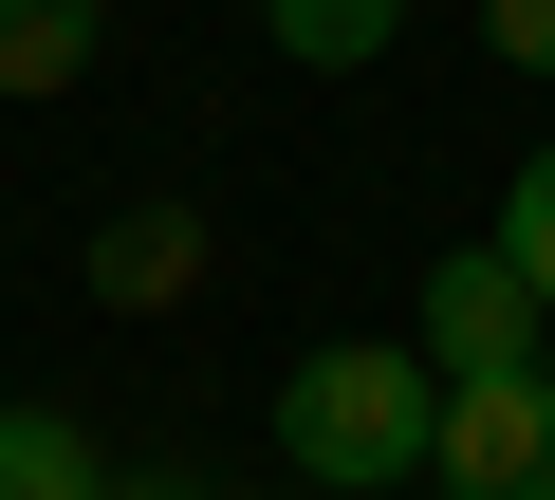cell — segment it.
Masks as SVG:
<instances>
[{
    "label": "cell",
    "instance_id": "obj_5",
    "mask_svg": "<svg viewBox=\"0 0 555 500\" xmlns=\"http://www.w3.org/2000/svg\"><path fill=\"white\" fill-rule=\"evenodd\" d=\"M93 56H112V0H0V93L20 112H56Z\"/></svg>",
    "mask_w": 555,
    "mask_h": 500
},
{
    "label": "cell",
    "instance_id": "obj_6",
    "mask_svg": "<svg viewBox=\"0 0 555 500\" xmlns=\"http://www.w3.org/2000/svg\"><path fill=\"white\" fill-rule=\"evenodd\" d=\"M130 463L75 426V408H0V500H112Z\"/></svg>",
    "mask_w": 555,
    "mask_h": 500
},
{
    "label": "cell",
    "instance_id": "obj_2",
    "mask_svg": "<svg viewBox=\"0 0 555 500\" xmlns=\"http://www.w3.org/2000/svg\"><path fill=\"white\" fill-rule=\"evenodd\" d=\"M408 352H426L444 389H463V371H537V352H555V297L500 260V241H463V260L408 279Z\"/></svg>",
    "mask_w": 555,
    "mask_h": 500
},
{
    "label": "cell",
    "instance_id": "obj_11",
    "mask_svg": "<svg viewBox=\"0 0 555 500\" xmlns=\"http://www.w3.org/2000/svg\"><path fill=\"white\" fill-rule=\"evenodd\" d=\"M537 371H555V352H537Z\"/></svg>",
    "mask_w": 555,
    "mask_h": 500
},
{
    "label": "cell",
    "instance_id": "obj_1",
    "mask_svg": "<svg viewBox=\"0 0 555 500\" xmlns=\"http://www.w3.org/2000/svg\"><path fill=\"white\" fill-rule=\"evenodd\" d=\"M426 426H444V371L408 334H334L278 371V463L315 500H371V482H426Z\"/></svg>",
    "mask_w": 555,
    "mask_h": 500
},
{
    "label": "cell",
    "instance_id": "obj_7",
    "mask_svg": "<svg viewBox=\"0 0 555 500\" xmlns=\"http://www.w3.org/2000/svg\"><path fill=\"white\" fill-rule=\"evenodd\" d=\"M259 38L297 56V75H371V56L408 38V0H259Z\"/></svg>",
    "mask_w": 555,
    "mask_h": 500
},
{
    "label": "cell",
    "instance_id": "obj_4",
    "mask_svg": "<svg viewBox=\"0 0 555 500\" xmlns=\"http://www.w3.org/2000/svg\"><path fill=\"white\" fill-rule=\"evenodd\" d=\"M185 279H204V204H167V185H130V204L93 222V297H112V316H167Z\"/></svg>",
    "mask_w": 555,
    "mask_h": 500
},
{
    "label": "cell",
    "instance_id": "obj_10",
    "mask_svg": "<svg viewBox=\"0 0 555 500\" xmlns=\"http://www.w3.org/2000/svg\"><path fill=\"white\" fill-rule=\"evenodd\" d=\"M112 500H185V482H112Z\"/></svg>",
    "mask_w": 555,
    "mask_h": 500
},
{
    "label": "cell",
    "instance_id": "obj_8",
    "mask_svg": "<svg viewBox=\"0 0 555 500\" xmlns=\"http://www.w3.org/2000/svg\"><path fill=\"white\" fill-rule=\"evenodd\" d=\"M500 260L555 297V149H518V185H500Z\"/></svg>",
    "mask_w": 555,
    "mask_h": 500
},
{
    "label": "cell",
    "instance_id": "obj_9",
    "mask_svg": "<svg viewBox=\"0 0 555 500\" xmlns=\"http://www.w3.org/2000/svg\"><path fill=\"white\" fill-rule=\"evenodd\" d=\"M481 56L500 75H555V0H481Z\"/></svg>",
    "mask_w": 555,
    "mask_h": 500
},
{
    "label": "cell",
    "instance_id": "obj_3",
    "mask_svg": "<svg viewBox=\"0 0 555 500\" xmlns=\"http://www.w3.org/2000/svg\"><path fill=\"white\" fill-rule=\"evenodd\" d=\"M426 482L444 500H555V371H463L426 426Z\"/></svg>",
    "mask_w": 555,
    "mask_h": 500
}]
</instances>
